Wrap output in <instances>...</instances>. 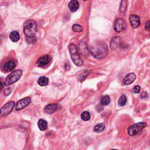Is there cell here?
<instances>
[{
  "instance_id": "cell-1",
  "label": "cell",
  "mask_w": 150,
  "mask_h": 150,
  "mask_svg": "<svg viewBox=\"0 0 150 150\" xmlns=\"http://www.w3.org/2000/svg\"><path fill=\"white\" fill-rule=\"evenodd\" d=\"M89 52L95 58L103 59L108 54V47L103 42H97L90 47Z\"/></svg>"
},
{
  "instance_id": "cell-2",
  "label": "cell",
  "mask_w": 150,
  "mask_h": 150,
  "mask_svg": "<svg viewBox=\"0 0 150 150\" xmlns=\"http://www.w3.org/2000/svg\"><path fill=\"white\" fill-rule=\"evenodd\" d=\"M37 31L36 23L33 20H29L26 22L24 26V32L27 37L34 36Z\"/></svg>"
},
{
  "instance_id": "cell-3",
  "label": "cell",
  "mask_w": 150,
  "mask_h": 150,
  "mask_svg": "<svg viewBox=\"0 0 150 150\" xmlns=\"http://www.w3.org/2000/svg\"><path fill=\"white\" fill-rule=\"evenodd\" d=\"M70 54L71 55V58L73 62L77 66H81L83 64L82 59L77 52V49L75 45L71 44L69 47Z\"/></svg>"
},
{
  "instance_id": "cell-4",
  "label": "cell",
  "mask_w": 150,
  "mask_h": 150,
  "mask_svg": "<svg viewBox=\"0 0 150 150\" xmlns=\"http://www.w3.org/2000/svg\"><path fill=\"white\" fill-rule=\"evenodd\" d=\"M147 126L145 122L138 123L128 128V133L130 136H134L140 134L143 130Z\"/></svg>"
},
{
  "instance_id": "cell-5",
  "label": "cell",
  "mask_w": 150,
  "mask_h": 150,
  "mask_svg": "<svg viewBox=\"0 0 150 150\" xmlns=\"http://www.w3.org/2000/svg\"><path fill=\"white\" fill-rule=\"evenodd\" d=\"M22 74V72L21 70H16V71L12 72L7 77L4 82V85L8 86L15 83L21 78Z\"/></svg>"
},
{
  "instance_id": "cell-6",
  "label": "cell",
  "mask_w": 150,
  "mask_h": 150,
  "mask_svg": "<svg viewBox=\"0 0 150 150\" xmlns=\"http://www.w3.org/2000/svg\"><path fill=\"white\" fill-rule=\"evenodd\" d=\"M127 24L126 21L122 18L117 19L114 24V29L117 33L122 32L126 29Z\"/></svg>"
},
{
  "instance_id": "cell-7",
  "label": "cell",
  "mask_w": 150,
  "mask_h": 150,
  "mask_svg": "<svg viewBox=\"0 0 150 150\" xmlns=\"http://www.w3.org/2000/svg\"><path fill=\"white\" fill-rule=\"evenodd\" d=\"M15 107L14 102L11 101L6 103L1 109L0 116L1 117H5L11 113Z\"/></svg>"
},
{
  "instance_id": "cell-8",
  "label": "cell",
  "mask_w": 150,
  "mask_h": 150,
  "mask_svg": "<svg viewBox=\"0 0 150 150\" xmlns=\"http://www.w3.org/2000/svg\"><path fill=\"white\" fill-rule=\"evenodd\" d=\"M31 102V100L29 97H25L20 100L18 102L16 106L17 110H21L25 108L27 106H28Z\"/></svg>"
},
{
  "instance_id": "cell-9",
  "label": "cell",
  "mask_w": 150,
  "mask_h": 150,
  "mask_svg": "<svg viewBox=\"0 0 150 150\" xmlns=\"http://www.w3.org/2000/svg\"><path fill=\"white\" fill-rule=\"evenodd\" d=\"M50 61H51V57H50V56L44 55L41 56L38 60L35 65L38 67H43L49 64Z\"/></svg>"
},
{
  "instance_id": "cell-10",
  "label": "cell",
  "mask_w": 150,
  "mask_h": 150,
  "mask_svg": "<svg viewBox=\"0 0 150 150\" xmlns=\"http://www.w3.org/2000/svg\"><path fill=\"white\" fill-rule=\"evenodd\" d=\"M129 20L133 29L137 28L140 25V18L136 15H131L130 16Z\"/></svg>"
},
{
  "instance_id": "cell-11",
  "label": "cell",
  "mask_w": 150,
  "mask_h": 150,
  "mask_svg": "<svg viewBox=\"0 0 150 150\" xmlns=\"http://www.w3.org/2000/svg\"><path fill=\"white\" fill-rule=\"evenodd\" d=\"M79 51L81 53V54L87 57L89 55V49L87 47V45L85 41H82L80 42L79 44Z\"/></svg>"
},
{
  "instance_id": "cell-12",
  "label": "cell",
  "mask_w": 150,
  "mask_h": 150,
  "mask_svg": "<svg viewBox=\"0 0 150 150\" xmlns=\"http://www.w3.org/2000/svg\"><path fill=\"white\" fill-rule=\"evenodd\" d=\"M136 79V75L134 73L128 74L123 80V83L124 85H129L133 83Z\"/></svg>"
},
{
  "instance_id": "cell-13",
  "label": "cell",
  "mask_w": 150,
  "mask_h": 150,
  "mask_svg": "<svg viewBox=\"0 0 150 150\" xmlns=\"http://www.w3.org/2000/svg\"><path fill=\"white\" fill-rule=\"evenodd\" d=\"M59 108V106L57 104H50L45 107L44 108V112L47 114H52L57 111Z\"/></svg>"
},
{
  "instance_id": "cell-14",
  "label": "cell",
  "mask_w": 150,
  "mask_h": 150,
  "mask_svg": "<svg viewBox=\"0 0 150 150\" xmlns=\"http://www.w3.org/2000/svg\"><path fill=\"white\" fill-rule=\"evenodd\" d=\"M122 44V39L118 36H116L114 37L112 40V41L110 42V47L113 49H116L120 47Z\"/></svg>"
},
{
  "instance_id": "cell-15",
  "label": "cell",
  "mask_w": 150,
  "mask_h": 150,
  "mask_svg": "<svg viewBox=\"0 0 150 150\" xmlns=\"http://www.w3.org/2000/svg\"><path fill=\"white\" fill-rule=\"evenodd\" d=\"M16 62L14 61H9L4 66V69L6 72L12 71L15 68Z\"/></svg>"
},
{
  "instance_id": "cell-16",
  "label": "cell",
  "mask_w": 150,
  "mask_h": 150,
  "mask_svg": "<svg viewBox=\"0 0 150 150\" xmlns=\"http://www.w3.org/2000/svg\"><path fill=\"white\" fill-rule=\"evenodd\" d=\"M89 73H90V71H87V70H86V71H83L82 72H79L77 74V80L79 82H82L86 79V78L87 77V76H88Z\"/></svg>"
},
{
  "instance_id": "cell-17",
  "label": "cell",
  "mask_w": 150,
  "mask_h": 150,
  "mask_svg": "<svg viewBox=\"0 0 150 150\" xmlns=\"http://www.w3.org/2000/svg\"><path fill=\"white\" fill-rule=\"evenodd\" d=\"M79 7V4L76 0H72V1L69 3V8L72 12H75L78 9Z\"/></svg>"
},
{
  "instance_id": "cell-18",
  "label": "cell",
  "mask_w": 150,
  "mask_h": 150,
  "mask_svg": "<svg viewBox=\"0 0 150 150\" xmlns=\"http://www.w3.org/2000/svg\"><path fill=\"white\" fill-rule=\"evenodd\" d=\"M38 126L40 129V130L45 131L48 128V123L46 121L44 120L41 119L38 122Z\"/></svg>"
},
{
  "instance_id": "cell-19",
  "label": "cell",
  "mask_w": 150,
  "mask_h": 150,
  "mask_svg": "<svg viewBox=\"0 0 150 150\" xmlns=\"http://www.w3.org/2000/svg\"><path fill=\"white\" fill-rule=\"evenodd\" d=\"M9 38L11 39V41L14 42H16L18 41L20 39L19 34L17 31H13L11 32L9 35Z\"/></svg>"
},
{
  "instance_id": "cell-20",
  "label": "cell",
  "mask_w": 150,
  "mask_h": 150,
  "mask_svg": "<svg viewBox=\"0 0 150 150\" xmlns=\"http://www.w3.org/2000/svg\"><path fill=\"white\" fill-rule=\"evenodd\" d=\"M48 82H49L48 78H47L45 76L40 77L38 79V84L41 86H46L48 84Z\"/></svg>"
},
{
  "instance_id": "cell-21",
  "label": "cell",
  "mask_w": 150,
  "mask_h": 150,
  "mask_svg": "<svg viewBox=\"0 0 150 150\" xmlns=\"http://www.w3.org/2000/svg\"><path fill=\"white\" fill-rule=\"evenodd\" d=\"M127 8V1L126 0H122L120 6V13L121 14H124L126 13Z\"/></svg>"
},
{
  "instance_id": "cell-22",
  "label": "cell",
  "mask_w": 150,
  "mask_h": 150,
  "mask_svg": "<svg viewBox=\"0 0 150 150\" xmlns=\"http://www.w3.org/2000/svg\"><path fill=\"white\" fill-rule=\"evenodd\" d=\"M100 102L102 105L107 106L110 103V97L108 96H104L102 97Z\"/></svg>"
},
{
  "instance_id": "cell-23",
  "label": "cell",
  "mask_w": 150,
  "mask_h": 150,
  "mask_svg": "<svg viewBox=\"0 0 150 150\" xmlns=\"http://www.w3.org/2000/svg\"><path fill=\"white\" fill-rule=\"evenodd\" d=\"M105 125L103 123H100L99 124H97L96 125L94 128H93V130L95 132H97V133H98V132H102L105 129Z\"/></svg>"
},
{
  "instance_id": "cell-24",
  "label": "cell",
  "mask_w": 150,
  "mask_h": 150,
  "mask_svg": "<svg viewBox=\"0 0 150 150\" xmlns=\"http://www.w3.org/2000/svg\"><path fill=\"white\" fill-rule=\"evenodd\" d=\"M81 118L84 121H88L91 119V114L89 112L85 111L81 114Z\"/></svg>"
},
{
  "instance_id": "cell-25",
  "label": "cell",
  "mask_w": 150,
  "mask_h": 150,
  "mask_svg": "<svg viewBox=\"0 0 150 150\" xmlns=\"http://www.w3.org/2000/svg\"><path fill=\"white\" fill-rule=\"evenodd\" d=\"M127 102V98L124 94H123L118 100V104L120 106H124Z\"/></svg>"
},
{
  "instance_id": "cell-26",
  "label": "cell",
  "mask_w": 150,
  "mask_h": 150,
  "mask_svg": "<svg viewBox=\"0 0 150 150\" xmlns=\"http://www.w3.org/2000/svg\"><path fill=\"white\" fill-rule=\"evenodd\" d=\"M72 29L74 32H81L83 31V28L79 24H75L72 26Z\"/></svg>"
},
{
  "instance_id": "cell-27",
  "label": "cell",
  "mask_w": 150,
  "mask_h": 150,
  "mask_svg": "<svg viewBox=\"0 0 150 150\" xmlns=\"http://www.w3.org/2000/svg\"><path fill=\"white\" fill-rule=\"evenodd\" d=\"M35 41H36V39H35L34 36H31V37H27L26 38V41L28 42V43L32 44V43H34V42H35Z\"/></svg>"
},
{
  "instance_id": "cell-28",
  "label": "cell",
  "mask_w": 150,
  "mask_h": 150,
  "mask_svg": "<svg viewBox=\"0 0 150 150\" xmlns=\"http://www.w3.org/2000/svg\"><path fill=\"white\" fill-rule=\"evenodd\" d=\"M12 92V89L11 87H7V89H5L4 91V94L5 96H8L10 93Z\"/></svg>"
},
{
  "instance_id": "cell-29",
  "label": "cell",
  "mask_w": 150,
  "mask_h": 150,
  "mask_svg": "<svg viewBox=\"0 0 150 150\" xmlns=\"http://www.w3.org/2000/svg\"><path fill=\"white\" fill-rule=\"evenodd\" d=\"M140 90H141L140 86H135L133 88V92L135 93H138L139 92H140Z\"/></svg>"
},
{
  "instance_id": "cell-30",
  "label": "cell",
  "mask_w": 150,
  "mask_h": 150,
  "mask_svg": "<svg viewBox=\"0 0 150 150\" xmlns=\"http://www.w3.org/2000/svg\"><path fill=\"white\" fill-rule=\"evenodd\" d=\"M148 97V93L145 92H143L141 94V98L143 99H145L147 98Z\"/></svg>"
},
{
  "instance_id": "cell-31",
  "label": "cell",
  "mask_w": 150,
  "mask_h": 150,
  "mask_svg": "<svg viewBox=\"0 0 150 150\" xmlns=\"http://www.w3.org/2000/svg\"><path fill=\"white\" fill-rule=\"evenodd\" d=\"M145 28L148 31H150V21H148L145 23Z\"/></svg>"
},
{
  "instance_id": "cell-32",
  "label": "cell",
  "mask_w": 150,
  "mask_h": 150,
  "mask_svg": "<svg viewBox=\"0 0 150 150\" xmlns=\"http://www.w3.org/2000/svg\"><path fill=\"white\" fill-rule=\"evenodd\" d=\"M84 1H87V0H84Z\"/></svg>"
}]
</instances>
